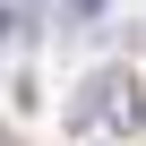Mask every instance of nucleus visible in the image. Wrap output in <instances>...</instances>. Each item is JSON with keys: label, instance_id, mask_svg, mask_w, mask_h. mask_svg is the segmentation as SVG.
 Returning a JSON list of instances; mask_svg holds the SVG:
<instances>
[{"label": "nucleus", "instance_id": "nucleus-3", "mask_svg": "<svg viewBox=\"0 0 146 146\" xmlns=\"http://www.w3.org/2000/svg\"><path fill=\"white\" fill-rule=\"evenodd\" d=\"M9 26H17V17H9V9H0V43H9Z\"/></svg>", "mask_w": 146, "mask_h": 146}, {"label": "nucleus", "instance_id": "nucleus-2", "mask_svg": "<svg viewBox=\"0 0 146 146\" xmlns=\"http://www.w3.org/2000/svg\"><path fill=\"white\" fill-rule=\"evenodd\" d=\"M69 9H78V17H95V9H103V0H69Z\"/></svg>", "mask_w": 146, "mask_h": 146}, {"label": "nucleus", "instance_id": "nucleus-1", "mask_svg": "<svg viewBox=\"0 0 146 146\" xmlns=\"http://www.w3.org/2000/svg\"><path fill=\"white\" fill-rule=\"evenodd\" d=\"M78 112H86V120L103 112L112 129H146V86L129 78V69H103V78L86 86V103H78Z\"/></svg>", "mask_w": 146, "mask_h": 146}]
</instances>
